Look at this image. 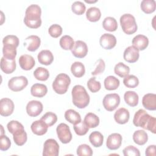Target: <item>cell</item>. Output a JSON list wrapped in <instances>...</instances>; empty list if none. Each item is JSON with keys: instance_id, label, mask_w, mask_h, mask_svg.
<instances>
[{"instance_id": "cell-1", "label": "cell", "mask_w": 156, "mask_h": 156, "mask_svg": "<svg viewBox=\"0 0 156 156\" xmlns=\"http://www.w3.org/2000/svg\"><path fill=\"white\" fill-rule=\"evenodd\" d=\"M133 123L136 127L148 130L154 134L156 133L155 118L149 115L143 109H140L135 113Z\"/></svg>"}, {"instance_id": "cell-2", "label": "cell", "mask_w": 156, "mask_h": 156, "mask_svg": "<svg viewBox=\"0 0 156 156\" xmlns=\"http://www.w3.org/2000/svg\"><path fill=\"white\" fill-rule=\"evenodd\" d=\"M41 9L37 4H31L27 7L25 12L24 23L26 26L31 29H37L41 24Z\"/></svg>"}, {"instance_id": "cell-3", "label": "cell", "mask_w": 156, "mask_h": 156, "mask_svg": "<svg viewBox=\"0 0 156 156\" xmlns=\"http://www.w3.org/2000/svg\"><path fill=\"white\" fill-rule=\"evenodd\" d=\"M73 104L79 108H85L90 102V96L85 88L80 85H75L71 91Z\"/></svg>"}, {"instance_id": "cell-4", "label": "cell", "mask_w": 156, "mask_h": 156, "mask_svg": "<svg viewBox=\"0 0 156 156\" xmlns=\"http://www.w3.org/2000/svg\"><path fill=\"white\" fill-rule=\"evenodd\" d=\"M71 83V79L68 75L65 73L58 74L52 83V88L58 94H65Z\"/></svg>"}, {"instance_id": "cell-5", "label": "cell", "mask_w": 156, "mask_h": 156, "mask_svg": "<svg viewBox=\"0 0 156 156\" xmlns=\"http://www.w3.org/2000/svg\"><path fill=\"white\" fill-rule=\"evenodd\" d=\"M120 24L123 32L131 35L137 30V24L135 17L130 13H125L120 17Z\"/></svg>"}, {"instance_id": "cell-6", "label": "cell", "mask_w": 156, "mask_h": 156, "mask_svg": "<svg viewBox=\"0 0 156 156\" xmlns=\"http://www.w3.org/2000/svg\"><path fill=\"white\" fill-rule=\"evenodd\" d=\"M120 97L117 93H111L106 94L102 101L104 108L108 111L112 112L115 110L119 105Z\"/></svg>"}, {"instance_id": "cell-7", "label": "cell", "mask_w": 156, "mask_h": 156, "mask_svg": "<svg viewBox=\"0 0 156 156\" xmlns=\"http://www.w3.org/2000/svg\"><path fill=\"white\" fill-rule=\"evenodd\" d=\"M28 84L27 79L23 76L11 78L8 82L9 88L13 91H20L24 89Z\"/></svg>"}, {"instance_id": "cell-8", "label": "cell", "mask_w": 156, "mask_h": 156, "mask_svg": "<svg viewBox=\"0 0 156 156\" xmlns=\"http://www.w3.org/2000/svg\"><path fill=\"white\" fill-rule=\"evenodd\" d=\"M56 132L59 140L63 144H67L72 140V133L69 127L65 123H60L56 128Z\"/></svg>"}, {"instance_id": "cell-9", "label": "cell", "mask_w": 156, "mask_h": 156, "mask_svg": "<svg viewBox=\"0 0 156 156\" xmlns=\"http://www.w3.org/2000/svg\"><path fill=\"white\" fill-rule=\"evenodd\" d=\"M59 154V145L57 141L52 138L48 139L43 145V156H57Z\"/></svg>"}, {"instance_id": "cell-10", "label": "cell", "mask_w": 156, "mask_h": 156, "mask_svg": "<svg viewBox=\"0 0 156 156\" xmlns=\"http://www.w3.org/2000/svg\"><path fill=\"white\" fill-rule=\"evenodd\" d=\"M88 51V46L87 44L82 40H77L74 42V45L71 49L73 55L77 58L85 57Z\"/></svg>"}, {"instance_id": "cell-11", "label": "cell", "mask_w": 156, "mask_h": 156, "mask_svg": "<svg viewBox=\"0 0 156 156\" xmlns=\"http://www.w3.org/2000/svg\"><path fill=\"white\" fill-rule=\"evenodd\" d=\"M43 106L42 103L38 101H30L26 105V112L29 116L36 117L43 111Z\"/></svg>"}, {"instance_id": "cell-12", "label": "cell", "mask_w": 156, "mask_h": 156, "mask_svg": "<svg viewBox=\"0 0 156 156\" xmlns=\"http://www.w3.org/2000/svg\"><path fill=\"white\" fill-rule=\"evenodd\" d=\"M14 103L9 98H2L0 100V114L2 116L11 115L14 110Z\"/></svg>"}, {"instance_id": "cell-13", "label": "cell", "mask_w": 156, "mask_h": 156, "mask_svg": "<svg viewBox=\"0 0 156 156\" xmlns=\"http://www.w3.org/2000/svg\"><path fill=\"white\" fill-rule=\"evenodd\" d=\"M122 140V138L121 134L113 133L108 136L106 141V146L110 150H116L120 147Z\"/></svg>"}, {"instance_id": "cell-14", "label": "cell", "mask_w": 156, "mask_h": 156, "mask_svg": "<svg viewBox=\"0 0 156 156\" xmlns=\"http://www.w3.org/2000/svg\"><path fill=\"white\" fill-rule=\"evenodd\" d=\"M99 43L102 48L105 49H111L116 44V37L110 34H104L99 39Z\"/></svg>"}, {"instance_id": "cell-15", "label": "cell", "mask_w": 156, "mask_h": 156, "mask_svg": "<svg viewBox=\"0 0 156 156\" xmlns=\"http://www.w3.org/2000/svg\"><path fill=\"white\" fill-rule=\"evenodd\" d=\"M139 50L133 46L127 47L124 51L123 57L125 61L129 63H135L139 58Z\"/></svg>"}, {"instance_id": "cell-16", "label": "cell", "mask_w": 156, "mask_h": 156, "mask_svg": "<svg viewBox=\"0 0 156 156\" xmlns=\"http://www.w3.org/2000/svg\"><path fill=\"white\" fill-rule=\"evenodd\" d=\"M19 64L20 67L26 71L30 70L35 65L34 57L28 54H23L20 57Z\"/></svg>"}, {"instance_id": "cell-17", "label": "cell", "mask_w": 156, "mask_h": 156, "mask_svg": "<svg viewBox=\"0 0 156 156\" xmlns=\"http://www.w3.org/2000/svg\"><path fill=\"white\" fill-rule=\"evenodd\" d=\"M41 44V40L37 35H30L25 39L24 46H27V49L30 52H34L38 49Z\"/></svg>"}, {"instance_id": "cell-18", "label": "cell", "mask_w": 156, "mask_h": 156, "mask_svg": "<svg viewBox=\"0 0 156 156\" xmlns=\"http://www.w3.org/2000/svg\"><path fill=\"white\" fill-rule=\"evenodd\" d=\"M130 118V113L127 109L125 108H120L118 109L114 114V119L115 121L119 124H124L127 123Z\"/></svg>"}, {"instance_id": "cell-19", "label": "cell", "mask_w": 156, "mask_h": 156, "mask_svg": "<svg viewBox=\"0 0 156 156\" xmlns=\"http://www.w3.org/2000/svg\"><path fill=\"white\" fill-rule=\"evenodd\" d=\"M143 107L149 110H156V95L154 93H147L142 99Z\"/></svg>"}, {"instance_id": "cell-20", "label": "cell", "mask_w": 156, "mask_h": 156, "mask_svg": "<svg viewBox=\"0 0 156 156\" xmlns=\"http://www.w3.org/2000/svg\"><path fill=\"white\" fill-rule=\"evenodd\" d=\"M132 43V46L139 51H143L147 47L149 44V40L146 36L139 34L133 38Z\"/></svg>"}, {"instance_id": "cell-21", "label": "cell", "mask_w": 156, "mask_h": 156, "mask_svg": "<svg viewBox=\"0 0 156 156\" xmlns=\"http://www.w3.org/2000/svg\"><path fill=\"white\" fill-rule=\"evenodd\" d=\"M48 127H49L41 119L33 122L30 126L32 132L34 134L39 136L45 134L48 131Z\"/></svg>"}, {"instance_id": "cell-22", "label": "cell", "mask_w": 156, "mask_h": 156, "mask_svg": "<svg viewBox=\"0 0 156 156\" xmlns=\"http://www.w3.org/2000/svg\"><path fill=\"white\" fill-rule=\"evenodd\" d=\"M15 59L10 60L2 57L1 59V69L5 74H11L16 69Z\"/></svg>"}, {"instance_id": "cell-23", "label": "cell", "mask_w": 156, "mask_h": 156, "mask_svg": "<svg viewBox=\"0 0 156 156\" xmlns=\"http://www.w3.org/2000/svg\"><path fill=\"white\" fill-rule=\"evenodd\" d=\"M37 58L40 63L44 65H49L54 60V55L49 50H42L38 54Z\"/></svg>"}, {"instance_id": "cell-24", "label": "cell", "mask_w": 156, "mask_h": 156, "mask_svg": "<svg viewBox=\"0 0 156 156\" xmlns=\"http://www.w3.org/2000/svg\"><path fill=\"white\" fill-rule=\"evenodd\" d=\"M47 92V87L42 83H35L30 88V93L34 97L42 98L46 94Z\"/></svg>"}, {"instance_id": "cell-25", "label": "cell", "mask_w": 156, "mask_h": 156, "mask_svg": "<svg viewBox=\"0 0 156 156\" xmlns=\"http://www.w3.org/2000/svg\"><path fill=\"white\" fill-rule=\"evenodd\" d=\"M124 99L126 103L130 107H135L138 104V95L133 91H126L124 94Z\"/></svg>"}, {"instance_id": "cell-26", "label": "cell", "mask_w": 156, "mask_h": 156, "mask_svg": "<svg viewBox=\"0 0 156 156\" xmlns=\"http://www.w3.org/2000/svg\"><path fill=\"white\" fill-rule=\"evenodd\" d=\"M133 140L138 145H144L148 140L147 133L143 130H136L133 134Z\"/></svg>"}, {"instance_id": "cell-27", "label": "cell", "mask_w": 156, "mask_h": 156, "mask_svg": "<svg viewBox=\"0 0 156 156\" xmlns=\"http://www.w3.org/2000/svg\"><path fill=\"white\" fill-rule=\"evenodd\" d=\"M65 118L70 123L75 125L81 121L80 114L73 109H68L65 113Z\"/></svg>"}, {"instance_id": "cell-28", "label": "cell", "mask_w": 156, "mask_h": 156, "mask_svg": "<svg viewBox=\"0 0 156 156\" xmlns=\"http://www.w3.org/2000/svg\"><path fill=\"white\" fill-rule=\"evenodd\" d=\"M13 139L15 144L18 146H23L26 143L27 140V133L24 129L18 130L13 134Z\"/></svg>"}, {"instance_id": "cell-29", "label": "cell", "mask_w": 156, "mask_h": 156, "mask_svg": "<svg viewBox=\"0 0 156 156\" xmlns=\"http://www.w3.org/2000/svg\"><path fill=\"white\" fill-rule=\"evenodd\" d=\"M83 122L88 128H95L99 124V118L94 113L90 112L85 115Z\"/></svg>"}, {"instance_id": "cell-30", "label": "cell", "mask_w": 156, "mask_h": 156, "mask_svg": "<svg viewBox=\"0 0 156 156\" xmlns=\"http://www.w3.org/2000/svg\"><path fill=\"white\" fill-rule=\"evenodd\" d=\"M89 141L91 144L95 147H101L104 141V136L98 131L91 132L89 136Z\"/></svg>"}, {"instance_id": "cell-31", "label": "cell", "mask_w": 156, "mask_h": 156, "mask_svg": "<svg viewBox=\"0 0 156 156\" xmlns=\"http://www.w3.org/2000/svg\"><path fill=\"white\" fill-rule=\"evenodd\" d=\"M101 16V12L99 8L96 7H90L86 12V17L91 22H96L99 20Z\"/></svg>"}, {"instance_id": "cell-32", "label": "cell", "mask_w": 156, "mask_h": 156, "mask_svg": "<svg viewBox=\"0 0 156 156\" xmlns=\"http://www.w3.org/2000/svg\"><path fill=\"white\" fill-rule=\"evenodd\" d=\"M119 84V79L113 76H108L104 80V87L107 90H116Z\"/></svg>"}, {"instance_id": "cell-33", "label": "cell", "mask_w": 156, "mask_h": 156, "mask_svg": "<svg viewBox=\"0 0 156 156\" xmlns=\"http://www.w3.org/2000/svg\"><path fill=\"white\" fill-rule=\"evenodd\" d=\"M71 71L76 77H81L85 73V66L80 62H75L71 66Z\"/></svg>"}, {"instance_id": "cell-34", "label": "cell", "mask_w": 156, "mask_h": 156, "mask_svg": "<svg viewBox=\"0 0 156 156\" xmlns=\"http://www.w3.org/2000/svg\"><path fill=\"white\" fill-rule=\"evenodd\" d=\"M102 26L105 30L114 32L118 28V23L115 18L107 16L104 20L102 22Z\"/></svg>"}, {"instance_id": "cell-35", "label": "cell", "mask_w": 156, "mask_h": 156, "mask_svg": "<svg viewBox=\"0 0 156 156\" xmlns=\"http://www.w3.org/2000/svg\"><path fill=\"white\" fill-rule=\"evenodd\" d=\"M140 7L145 13H152L155 10L156 2L154 0H143L141 2Z\"/></svg>"}, {"instance_id": "cell-36", "label": "cell", "mask_w": 156, "mask_h": 156, "mask_svg": "<svg viewBox=\"0 0 156 156\" xmlns=\"http://www.w3.org/2000/svg\"><path fill=\"white\" fill-rule=\"evenodd\" d=\"M2 54L5 58L10 60H15L16 56V48L10 45H3Z\"/></svg>"}, {"instance_id": "cell-37", "label": "cell", "mask_w": 156, "mask_h": 156, "mask_svg": "<svg viewBox=\"0 0 156 156\" xmlns=\"http://www.w3.org/2000/svg\"><path fill=\"white\" fill-rule=\"evenodd\" d=\"M115 73L121 77H124L129 75L130 72V68L122 62H119L114 68Z\"/></svg>"}, {"instance_id": "cell-38", "label": "cell", "mask_w": 156, "mask_h": 156, "mask_svg": "<svg viewBox=\"0 0 156 156\" xmlns=\"http://www.w3.org/2000/svg\"><path fill=\"white\" fill-rule=\"evenodd\" d=\"M60 46L64 50H71L74 45L73 38L69 35H64L60 39Z\"/></svg>"}, {"instance_id": "cell-39", "label": "cell", "mask_w": 156, "mask_h": 156, "mask_svg": "<svg viewBox=\"0 0 156 156\" xmlns=\"http://www.w3.org/2000/svg\"><path fill=\"white\" fill-rule=\"evenodd\" d=\"M35 78L40 81H45L49 77V71L43 67H38L34 72Z\"/></svg>"}, {"instance_id": "cell-40", "label": "cell", "mask_w": 156, "mask_h": 156, "mask_svg": "<svg viewBox=\"0 0 156 156\" xmlns=\"http://www.w3.org/2000/svg\"><path fill=\"white\" fill-rule=\"evenodd\" d=\"M123 83L127 88H134L138 85L139 80L138 77L134 75H127L124 77Z\"/></svg>"}, {"instance_id": "cell-41", "label": "cell", "mask_w": 156, "mask_h": 156, "mask_svg": "<svg viewBox=\"0 0 156 156\" xmlns=\"http://www.w3.org/2000/svg\"><path fill=\"white\" fill-rule=\"evenodd\" d=\"M40 119L43 121L48 127H51L56 123L57 121V116L54 113L48 112L46 113Z\"/></svg>"}, {"instance_id": "cell-42", "label": "cell", "mask_w": 156, "mask_h": 156, "mask_svg": "<svg viewBox=\"0 0 156 156\" xmlns=\"http://www.w3.org/2000/svg\"><path fill=\"white\" fill-rule=\"evenodd\" d=\"M77 155L79 156H91L93 155V151L88 144H82L78 146Z\"/></svg>"}, {"instance_id": "cell-43", "label": "cell", "mask_w": 156, "mask_h": 156, "mask_svg": "<svg viewBox=\"0 0 156 156\" xmlns=\"http://www.w3.org/2000/svg\"><path fill=\"white\" fill-rule=\"evenodd\" d=\"M71 10L75 14L77 15H81L85 13L86 7L82 2L75 1L71 5Z\"/></svg>"}, {"instance_id": "cell-44", "label": "cell", "mask_w": 156, "mask_h": 156, "mask_svg": "<svg viewBox=\"0 0 156 156\" xmlns=\"http://www.w3.org/2000/svg\"><path fill=\"white\" fill-rule=\"evenodd\" d=\"M87 87L89 90L92 93H96L100 90L101 88V84L99 81L96 80L95 77H91L87 82Z\"/></svg>"}, {"instance_id": "cell-45", "label": "cell", "mask_w": 156, "mask_h": 156, "mask_svg": "<svg viewBox=\"0 0 156 156\" xmlns=\"http://www.w3.org/2000/svg\"><path fill=\"white\" fill-rule=\"evenodd\" d=\"M19 39L16 35H8L2 40L3 45H10L17 48L19 45Z\"/></svg>"}, {"instance_id": "cell-46", "label": "cell", "mask_w": 156, "mask_h": 156, "mask_svg": "<svg viewBox=\"0 0 156 156\" xmlns=\"http://www.w3.org/2000/svg\"><path fill=\"white\" fill-rule=\"evenodd\" d=\"M74 130L77 135L82 136L85 135L89 130V128L87 126L83 121H80L79 123L74 125Z\"/></svg>"}, {"instance_id": "cell-47", "label": "cell", "mask_w": 156, "mask_h": 156, "mask_svg": "<svg viewBox=\"0 0 156 156\" xmlns=\"http://www.w3.org/2000/svg\"><path fill=\"white\" fill-rule=\"evenodd\" d=\"M49 35L53 38H57L62 34V27L57 24L51 25L48 29Z\"/></svg>"}, {"instance_id": "cell-48", "label": "cell", "mask_w": 156, "mask_h": 156, "mask_svg": "<svg viewBox=\"0 0 156 156\" xmlns=\"http://www.w3.org/2000/svg\"><path fill=\"white\" fill-rule=\"evenodd\" d=\"M7 127L9 132L12 134L15 133L16 131L24 129V126L21 123L18 122V121L12 120L8 122L7 125Z\"/></svg>"}, {"instance_id": "cell-49", "label": "cell", "mask_w": 156, "mask_h": 156, "mask_svg": "<svg viewBox=\"0 0 156 156\" xmlns=\"http://www.w3.org/2000/svg\"><path fill=\"white\" fill-rule=\"evenodd\" d=\"M124 156H140V152L138 149L133 146H128L122 151Z\"/></svg>"}, {"instance_id": "cell-50", "label": "cell", "mask_w": 156, "mask_h": 156, "mask_svg": "<svg viewBox=\"0 0 156 156\" xmlns=\"http://www.w3.org/2000/svg\"><path fill=\"white\" fill-rule=\"evenodd\" d=\"M11 146L10 140L5 135H1L0 137V149L2 151L8 150Z\"/></svg>"}, {"instance_id": "cell-51", "label": "cell", "mask_w": 156, "mask_h": 156, "mask_svg": "<svg viewBox=\"0 0 156 156\" xmlns=\"http://www.w3.org/2000/svg\"><path fill=\"white\" fill-rule=\"evenodd\" d=\"M105 68V64L104 61L102 58H99L98 60L96 63V66L93 71L91 72V74L93 76L98 75L103 73Z\"/></svg>"}, {"instance_id": "cell-52", "label": "cell", "mask_w": 156, "mask_h": 156, "mask_svg": "<svg viewBox=\"0 0 156 156\" xmlns=\"http://www.w3.org/2000/svg\"><path fill=\"white\" fill-rule=\"evenodd\" d=\"M145 154L147 156H155V145L149 146L146 149Z\"/></svg>"}, {"instance_id": "cell-53", "label": "cell", "mask_w": 156, "mask_h": 156, "mask_svg": "<svg viewBox=\"0 0 156 156\" xmlns=\"http://www.w3.org/2000/svg\"><path fill=\"white\" fill-rule=\"evenodd\" d=\"M85 1L86 2H87V3H94V2H97V1L96 0V1H87V0H85Z\"/></svg>"}]
</instances>
